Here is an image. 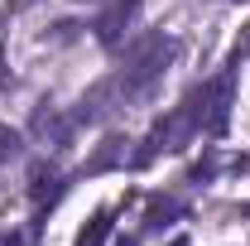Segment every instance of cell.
<instances>
[{
    "label": "cell",
    "instance_id": "obj_2",
    "mask_svg": "<svg viewBox=\"0 0 250 246\" xmlns=\"http://www.w3.org/2000/svg\"><path fill=\"white\" fill-rule=\"evenodd\" d=\"M168 58H173V44L168 39H159V34H149V39H140L135 49H130V68H125V92H149L159 77H164V68H168Z\"/></svg>",
    "mask_w": 250,
    "mask_h": 246
},
{
    "label": "cell",
    "instance_id": "obj_1",
    "mask_svg": "<svg viewBox=\"0 0 250 246\" xmlns=\"http://www.w3.org/2000/svg\"><path fill=\"white\" fill-rule=\"evenodd\" d=\"M231 92H236V77L226 68L212 82H202V87H192L183 97V116L192 121L197 135H221L226 130V121H231Z\"/></svg>",
    "mask_w": 250,
    "mask_h": 246
},
{
    "label": "cell",
    "instance_id": "obj_4",
    "mask_svg": "<svg viewBox=\"0 0 250 246\" xmlns=\"http://www.w3.org/2000/svg\"><path fill=\"white\" fill-rule=\"evenodd\" d=\"M106 237H111V208H96L87 227L77 232V246H106Z\"/></svg>",
    "mask_w": 250,
    "mask_h": 246
},
{
    "label": "cell",
    "instance_id": "obj_5",
    "mask_svg": "<svg viewBox=\"0 0 250 246\" xmlns=\"http://www.w3.org/2000/svg\"><path fill=\"white\" fill-rule=\"evenodd\" d=\"M231 58H236V63H241V58H250V25H246V39L236 44V53H231Z\"/></svg>",
    "mask_w": 250,
    "mask_h": 246
},
{
    "label": "cell",
    "instance_id": "obj_3",
    "mask_svg": "<svg viewBox=\"0 0 250 246\" xmlns=\"http://www.w3.org/2000/svg\"><path fill=\"white\" fill-rule=\"evenodd\" d=\"M130 15H135V0H121V5H111V10L96 20V34H101V44H116V39H121V25H130Z\"/></svg>",
    "mask_w": 250,
    "mask_h": 246
}]
</instances>
